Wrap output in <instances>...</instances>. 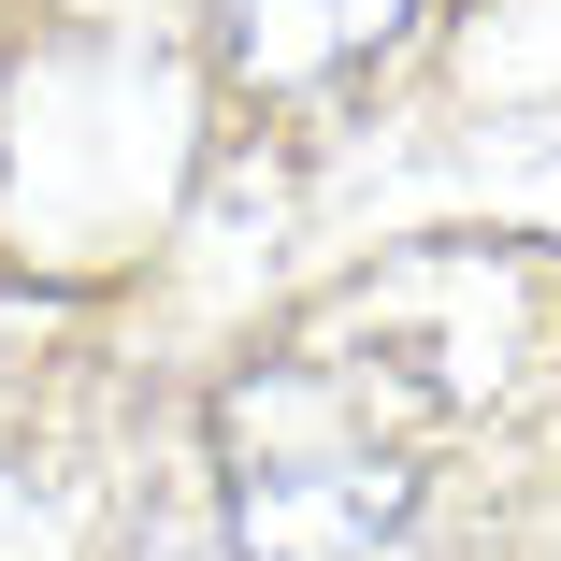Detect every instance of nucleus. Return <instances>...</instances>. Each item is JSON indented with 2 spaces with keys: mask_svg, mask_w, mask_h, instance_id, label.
<instances>
[{
  "mask_svg": "<svg viewBox=\"0 0 561 561\" xmlns=\"http://www.w3.org/2000/svg\"><path fill=\"white\" fill-rule=\"evenodd\" d=\"M417 476L375 446L317 375H274L231 403V547L245 561H403Z\"/></svg>",
  "mask_w": 561,
  "mask_h": 561,
  "instance_id": "1",
  "label": "nucleus"
},
{
  "mask_svg": "<svg viewBox=\"0 0 561 561\" xmlns=\"http://www.w3.org/2000/svg\"><path fill=\"white\" fill-rule=\"evenodd\" d=\"M403 15H417V0H216L245 87H317V72H346L360 44H389Z\"/></svg>",
  "mask_w": 561,
  "mask_h": 561,
  "instance_id": "2",
  "label": "nucleus"
},
{
  "mask_svg": "<svg viewBox=\"0 0 561 561\" xmlns=\"http://www.w3.org/2000/svg\"><path fill=\"white\" fill-rule=\"evenodd\" d=\"M0 561H72V547H58V518H44L15 476H0Z\"/></svg>",
  "mask_w": 561,
  "mask_h": 561,
  "instance_id": "3",
  "label": "nucleus"
}]
</instances>
